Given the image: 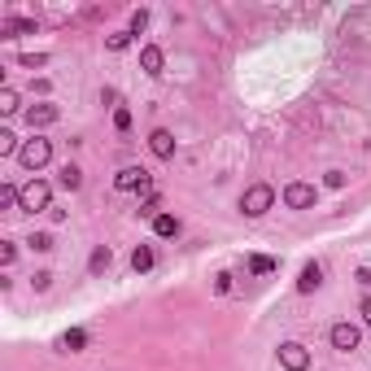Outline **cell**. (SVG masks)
<instances>
[{
  "mask_svg": "<svg viewBox=\"0 0 371 371\" xmlns=\"http://www.w3.org/2000/svg\"><path fill=\"white\" fill-rule=\"evenodd\" d=\"M271 206H276V188H271V184H254V188H245V196H240V214L245 218H262Z\"/></svg>",
  "mask_w": 371,
  "mask_h": 371,
  "instance_id": "6da1fadb",
  "label": "cell"
},
{
  "mask_svg": "<svg viewBox=\"0 0 371 371\" xmlns=\"http://www.w3.org/2000/svg\"><path fill=\"white\" fill-rule=\"evenodd\" d=\"M18 210H27V214L53 210V188H48L44 179H31V184H22V201H18Z\"/></svg>",
  "mask_w": 371,
  "mask_h": 371,
  "instance_id": "7a4b0ae2",
  "label": "cell"
},
{
  "mask_svg": "<svg viewBox=\"0 0 371 371\" xmlns=\"http://www.w3.org/2000/svg\"><path fill=\"white\" fill-rule=\"evenodd\" d=\"M18 162L27 166V170H44L48 162H53V144H48L44 136H35V140H27L18 148Z\"/></svg>",
  "mask_w": 371,
  "mask_h": 371,
  "instance_id": "3957f363",
  "label": "cell"
},
{
  "mask_svg": "<svg viewBox=\"0 0 371 371\" xmlns=\"http://www.w3.org/2000/svg\"><path fill=\"white\" fill-rule=\"evenodd\" d=\"M328 341H332V350H336V354H354V350H358V341H363V332H358L354 324H332Z\"/></svg>",
  "mask_w": 371,
  "mask_h": 371,
  "instance_id": "277c9868",
  "label": "cell"
},
{
  "mask_svg": "<svg viewBox=\"0 0 371 371\" xmlns=\"http://www.w3.org/2000/svg\"><path fill=\"white\" fill-rule=\"evenodd\" d=\"M280 367L284 371H306L310 367V350H306L302 341H284L280 345Z\"/></svg>",
  "mask_w": 371,
  "mask_h": 371,
  "instance_id": "5b68a950",
  "label": "cell"
},
{
  "mask_svg": "<svg viewBox=\"0 0 371 371\" xmlns=\"http://www.w3.org/2000/svg\"><path fill=\"white\" fill-rule=\"evenodd\" d=\"M314 196H319L314 184H302V179H297V184L284 188V206H288V210H310V206H314Z\"/></svg>",
  "mask_w": 371,
  "mask_h": 371,
  "instance_id": "8992f818",
  "label": "cell"
},
{
  "mask_svg": "<svg viewBox=\"0 0 371 371\" xmlns=\"http://www.w3.org/2000/svg\"><path fill=\"white\" fill-rule=\"evenodd\" d=\"M114 188L118 192H136V188H148V170L144 166H122L114 175Z\"/></svg>",
  "mask_w": 371,
  "mask_h": 371,
  "instance_id": "52a82bcc",
  "label": "cell"
},
{
  "mask_svg": "<svg viewBox=\"0 0 371 371\" xmlns=\"http://www.w3.org/2000/svg\"><path fill=\"white\" fill-rule=\"evenodd\" d=\"M57 118H61V110H57V105H31V110H27L31 131H40V127H53Z\"/></svg>",
  "mask_w": 371,
  "mask_h": 371,
  "instance_id": "ba28073f",
  "label": "cell"
},
{
  "mask_svg": "<svg viewBox=\"0 0 371 371\" xmlns=\"http://www.w3.org/2000/svg\"><path fill=\"white\" fill-rule=\"evenodd\" d=\"M148 148H153V158H162V162H170V158H175V136H170V131H153V136H148Z\"/></svg>",
  "mask_w": 371,
  "mask_h": 371,
  "instance_id": "9c48e42d",
  "label": "cell"
},
{
  "mask_svg": "<svg viewBox=\"0 0 371 371\" xmlns=\"http://www.w3.org/2000/svg\"><path fill=\"white\" fill-rule=\"evenodd\" d=\"M319 284H324V266H319V262H306L302 276H297V293H314Z\"/></svg>",
  "mask_w": 371,
  "mask_h": 371,
  "instance_id": "30bf717a",
  "label": "cell"
},
{
  "mask_svg": "<svg viewBox=\"0 0 371 371\" xmlns=\"http://www.w3.org/2000/svg\"><path fill=\"white\" fill-rule=\"evenodd\" d=\"M162 61H166V57H162L158 44H144V48H140V70H144V74H162Z\"/></svg>",
  "mask_w": 371,
  "mask_h": 371,
  "instance_id": "8fae6325",
  "label": "cell"
},
{
  "mask_svg": "<svg viewBox=\"0 0 371 371\" xmlns=\"http://www.w3.org/2000/svg\"><path fill=\"white\" fill-rule=\"evenodd\" d=\"M83 345H88V332H83V328H70V332L57 336V350H61V354H79Z\"/></svg>",
  "mask_w": 371,
  "mask_h": 371,
  "instance_id": "7c38bea8",
  "label": "cell"
},
{
  "mask_svg": "<svg viewBox=\"0 0 371 371\" xmlns=\"http://www.w3.org/2000/svg\"><path fill=\"white\" fill-rule=\"evenodd\" d=\"M110 262H114L110 245H96V249H92V258H88V271H92V276H105V271H110Z\"/></svg>",
  "mask_w": 371,
  "mask_h": 371,
  "instance_id": "4fadbf2b",
  "label": "cell"
},
{
  "mask_svg": "<svg viewBox=\"0 0 371 371\" xmlns=\"http://www.w3.org/2000/svg\"><path fill=\"white\" fill-rule=\"evenodd\" d=\"M57 184H61L66 192H79V184H83V170L74 166V162H66V166L57 170Z\"/></svg>",
  "mask_w": 371,
  "mask_h": 371,
  "instance_id": "5bb4252c",
  "label": "cell"
},
{
  "mask_svg": "<svg viewBox=\"0 0 371 371\" xmlns=\"http://www.w3.org/2000/svg\"><path fill=\"white\" fill-rule=\"evenodd\" d=\"M153 245H136V249H131V271H140V276H144V271H153Z\"/></svg>",
  "mask_w": 371,
  "mask_h": 371,
  "instance_id": "9a60e30c",
  "label": "cell"
},
{
  "mask_svg": "<svg viewBox=\"0 0 371 371\" xmlns=\"http://www.w3.org/2000/svg\"><path fill=\"white\" fill-rule=\"evenodd\" d=\"M0 35H35V22L31 18H5L0 22Z\"/></svg>",
  "mask_w": 371,
  "mask_h": 371,
  "instance_id": "2e32d148",
  "label": "cell"
},
{
  "mask_svg": "<svg viewBox=\"0 0 371 371\" xmlns=\"http://www.w3.org/2000/svg\"><path fill=\"white\" fill-rule=\"evenodd\" d=\"M153 236H162V240L179 236V218H175V214H158V218H153Z\"/></svg>",
  "mask_w": 371,
  "mask_h": 371,
  "instance_id": "e0dca14e",
  "label": "cell"
},
{
  "mask_svg": "<svg viewBox=\"0 0 371 371\" xmlns=\"http://www.w3.org/2000/svg\"><path fill=\"white\" fill-rule=\"evenodd\" d=\"M18 148H22V144H18V136H13L9 127H0V158H13Z\"/></svg>",
  "mask_w": 371,
  "mask_h": 371,
  "instance_id": "ac0fdd59",
  "label": "cell"
},
{
  "mask_svg": "<svg viewBox=\"0 0 371 371\" xmlns=\"http://www.w3.org/2000/svg\"><path fill=\"white\" fill-rule=\"evenodd\" d=\"M249 271H254V276H271V271H276V258L254 254V258H249Z\"/></svg>",
  "mask_w": 371,
  "mask_h": 371,
  "instance_id": "d6986e66",
  "label": "cell"
},
{
  "mask_svg": "<svg viewBox=\"0 0 371 371\" xmlns=\"http://www.w3.org/2000/svg\"><path fill=\"white\" fill-rule=\"evenodd\" d=\"M105 48H110V53H122V48H131V31H114V35L105 40Z\"/></svg>",
  "mask_w": 371,
  "mask_h": 371,
  "instance_id": "ffe728a7",
  "label": "cell"
},
{
  "mask_svg": "<svg viewBox=\"0 0 371 371\" xmlns=\"http://www.w3.org/2000/svg\"><path fill=\"white\" fill-rule=\"evenodd\" d=\"M18 110V92L13 88H0V114H13Z\"/></svg>",
  "mask_w": 371,
  "mask_h": 371,
  "instance_id": "44dd1931",
  "label": "cell"
},
{
  "mask_svg": "<svg viewBox=\"0 0 371 371\" xmlns=\"http://www.w3.org/2000/svg\"><path fill=\"white\" fill-rule=\"evenodd\" d=\"M27 245H31V249H40V254H48V249H53V236H48V232H35Z\"/></svg>",
  "mask_w": 371,
  "mask_h": 371,
  "instance_id": "7402d4cb",
  "label": "cell"
},
{
  "mask_svg": "<svg viewBox=\"0 0 371 371\" xmlns=\"http://www.w3.org/2000/svg\"><path fill=\"white\" fill-rule=\"evenodd\" d=\"M214 293H218V297L232 293V276H228V271H218V276H214Z\"/></svg>",
  "mask_w": 371,
  "mask_h": 371,
  "instance_id": "603a6c76",
  "label": "cell"
},
{
  "mask_svg": "<svg viewBox=\"0 0 371 371\" xmlns=\"http://www.w3.org/2000/svg\"><path fill=\"white\" fill-rule=\"evenodd\" d=\"M144 27H148V9H136V13H131V35H140Z\"/></svg>",
  "mask_w": 371,
  "mask_h": 371,
  "instance_id": "cb8c5ba5",
  "label": "cell"
},
{
  "mask_svg": "<svg viewBox=\"0 0 371 371\" xmlns=\"http://www.w3.org/2000/svg\"><path fill=\"white\" fill-rule=\"evenodd\" d=\"M114 127L118 131H131V110H114Z\"/></svg>",
  "mask_w": 371,
  "mask_h": 371,
  "instance_id": "d4e9b609",
  "label": "cell"
},
{
  "mask_svg": "<svg viewBox=\"0 0 371 371\" xmlns=\"http://www.w3.org/2000/svg\"><path fill=\"white\" fill-rule=\"evenodd\" d=\"M13 258H18V245H13V240H0V262H5V266H9Z\"/></svg>",
  "mask_w": 371,
  "mask_h": 371,
  "instance_id": "484cf974",
  "label": "cell"
},
{
  "mask_svg": "<svg viewBox=\"0 0 371 371\" xmlns=\"http://www.w3.org/2000/svg\"><path fill=\"white\" fill-rule=\"evenodd\" d=\"M31 284H35V293H48V284H53V276H48V271H35V276H31Z\"/></svg>",
  "mask_w": 371,
  "mask_h": 371,
  "instance_id": "4316f807",
  "label": "cell"
},
{
  "mask_svg": "<svg viewBox=\"0 0 371 371\" xmlns=\"http://www.w3.org/2000/svg\"><path fill=\"white\" fill-rule=\"evenodd\" d=\"M18 61H22V66H31V70H35V66H44V61H48V57H44V53H22V57H18Z\"/></svg>",
  "mask_w": 371,
  "mask_h": 371,
  "instance_id": "83f0119b",
  "label": "cell"
},
{
  "mask_svg": "<svg viewBox=\"0 0 371 371\" xmlns=\"http://www.w3.org/2000/svg\"><path fill=\"white\" fill-rule=\"evenodd\" d=\"M324 184H328V188H345V170H328Z\"/></svg>",
  "mask_w": 371,
  "mask_h": 371,
  "instance_id": "f1b7e54d",
  "label": "cell"
},
{
  "mask_svg": "<svg viewBox=\"0 0 371 371\" xmlns=\"http://www.w3.org/2000/svg\"><path fill=\"white\" fill-rule=\"evenodd\" d=\"M363 288H367V297H371V266H358V276H354Z\"/></svg>",
  "mask_w": 371,
  "mask_h": 371,
  "instance_id": "f546056e",
  "label": "cell"
},
{
  "mask_svg": "<svg viewBox=\"0 0 371 371\" xmlns=\"http://www.w3.org/2000/svg\"><path fill=\"white\" fill-rule=\"evenodd\" d=\"M358 310H363V324L371 328V297H363V306H358Z\"/></svg>",
  "mask_w": 371,
  "mask_h": 371,
  "instance_id": "4dcf8cb0",
  "label": "cell"
}]
</instances>
